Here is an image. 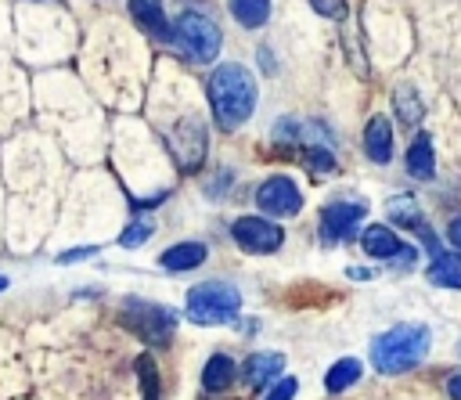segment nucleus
Returning <instances> with one entry per match:
<instances>
[{
  "mask_svg": "<svg viewBox=\"0 0 461 400\" xmlns=\"http://www.w3.org/2000/svg\"><path fill=\"white\" fill-rule=\"evenodd\" d=\"M310 7L317 14H324V18H335V22L346 18V0H310Z\"/></svg>",
  "mask_w": 461,
  "mask_h": 400,
  "instance_id": "nucleus-26",
  "label": "nucleus"
},
{
  "mask_svg": "<svg viewBox=\"0 0 461 400\" xmlns=\"http://www.w3.org/2000/svg\"><path fill=\"white\" fill-rule=\"evenodd\" d=\"M256 202H259V209H263L267 216H295V213L303 209V195H299L295 180L285 177V173L267 177V180L256 187Z\"/></svg>",
  "mask_w": 461,
  "mask_h": 400,
  "instance_id": "nucleus-8",
  "label": "nucleus"
},
{
  "mask_svg": "<svg viewBox=\"0 0 461 400\" xmlns=\"http://www.w3.org/2000/svg\"><path fill=\"white\" fill-rule=\"evenodd\" d=\"M364 155L378 166H385L393 159V123L389 115H371L364 126Z\"/></svg>",
  "mask_w": 461,
  "mask_h": 400,
  "instance_id": "nucleus-14",
  "label": "nucleus"
},
{
  "mask_svg": "<svg viewBox=\"0 0 461 400\" xmlns=\"http://www.w3.org/2000/svg\"><path fill=\"white\" fill-rule=\"evenodd\" d=\"M227 184H234V173H230V169H220V180H216V184H209V195H212V198H220Z\"/></svg>",
  "mask_w": 461,
  "mask_h": 400,
  "instance_id": "nucleus-28",
  "label": "nucleus"
},
{
  "mask_svg": "<svg viewBox=\"0 0 461 400\" xmlns=\"http://www.w3.org/2000/svg\"><path fill=\"white\" fill-rule=\"evenodd\" d=\"M360 375H364V364H360L357 357H342V360H335V364L328 368L324 389H328V393H346L349 386L360 382Z\"/></svg>",
  "mask_w": 461,
  "mask_h": 400,
  "instance_id": "nucleus-19",
  "label": "nucleus"
},
{
  "mask_svg": "<svg viewBox=\"0 0 461 400\" xmlns=\"http://www.w3.org/2000/svg\"><path fill=\"white\" fill-rule=\"evenodd\" d=\"M133 371H137V382H140V400H158L162 382H158V368H155V360H151L148 353H140V357L133 360Z\"/></svg>",
  "mask_w": 461,
  "mask_h": 400,
  "instance_id": "nucleus-23",
  "label": "nucleus"
},
{
  "mask_svg": "<svg viewBox=\"0 0 461 400\" xmlns=\"http://www.w3.org/2000/svg\"><path fill=\"white\" fill-rule=\"evenodd\" d=\"M360 249L371 256V259H396V263H411L418 252L414 245H403L396 231H389L385 223H367L364 234H360Z\"/></svg>",
  "mask_w": 461,
  "mask_h": 400,
  "instance_id": "nucleus-9",
  "label": "nucleus"
},
{
  "mask_svg": "<svg viewBox=\"0 0 461 400\" xmlns=\"http://www.w3.org/2000/svg\"><path fill=\"white\" fill-rule=\"evenodd\" d=\"M4 288H7V277H0V292H4Z\"/></svg>",
  "mask_w": 461,
  "mask_h": 400,
  "instance_id": "nucleus-32",
  "label": "nucleus"
},
{
  "mask_svg": "<svg viewBox=\"0 0 461 400\" xmlns=\"http://www.w3.org/2000/svg\"><path fill=\"white\" fill-rule=\"evenodd\" d=\"M295 159H299L313 177H331V173H339V162H335V155H331L328 144H306V148H295Z\"/></svg>",
  "mask_w": 461,
  "mask_h": 400,
  "instance_id": "nucleus-20",
  "label": "nucleus"
},
{
  "mask_svg": "<svg viewBox=\"0 0 461 400\" xmlns=\"http://www.w3.org/2000/svg\"><path fill=\"white\" fill-rule=\"evenodd\" d=\"M367 216L364 202H328L321 209V238L324 245H335L342 238H349V231Z\"/></svg>",
  "mask_w": 461,
  "mask_h": 400,
  "instance_id": "nucleus-10",
  "label": "nucleus"
},
{
  "mask_svg": "<svg viewBox=\"0 0 461 400\" xmlns=\"http://www.w3.org/2000/svg\"><path fill=\"white\" fill-rule=\"evenodd\" d=\"M130 18L155 40H176V29L169 25L162 0H130Z\"/></svg>",
  "mask_w": 461,
  "mask_h": 400,
  "instance_id": "nucleus-12",
  "label": "nucleus"
},
{
  "mask_svg": "<svg viewBox=\"0 0 461 400\" xmlns=\"http://www.w3.org/2000/svg\"><path fill=\"white\" fill-rule=\"evenodd\" d=\"M432 346V332L429 324H418V321H403V324H393L389 332L375 335L371 342V364L378 375H403L411 368H418L425 360Z\"/></svg>",
  "mask_w": 461,
  "mask_h": 400,
  "instance_id": "nucleus-2",
  "label": "nucleus"
},
{
  "mask_svg": "<svg viewBox=\"0 0 461 400\" xmlns=\"http://www.w3.org/2000/svg\"><path fill=\"white\" fill-rule=\"evenodd\" d=\"M393 108H396V119H400L403 126H418L421 115H425V101L418 97L414 86H396V90H393Z\"/></svg>",
  "mask_w": 461,
  "mask_h": 400,
  "instance_id": "nucleus-21",
  "label": "nucleus"
},
{
  "mask_svg": "<svg viewBox=\"0 0 461 400\" xmlns=\"http://www.w3.org/2000/svg\"><path fill=\"white\" fill-rule=\"evenodd\" d=\"M205 256H209V249H205L202 241H176V245H169V249L158 256V263H162V270L184 274V270L202 267V263H205Z\"/></svg>",
  "mask_w": 461,
  "mask_h": 400,
  "instance_id": "nucleus-15",
  "label": "nucleus"
},
{
  "mask_svg": "<svg viewBox=\"0 0 461 400\" xmlns=\"http://www.w3.org/2000/svg\"><path fill=\"white\" fill-rule=\"evenodd\" d=\"M205 94H209V108H212V119L223 133H234L241 130L252 112H256V101H259V86H256V76L238 65V61H223L209 72V83H205Z\"/></svg>",
  "mask_w": 461,
  "mask_h": 400,
  "instance_id": "nucleus-1",
  "label": "nucleus"
},
{
  "mask_svg": "<svg viewBox=\"0 0 461 400\" xmlns=\"http://www.w3.org/2000/svg\"><path fill=\"white\" fill-rule=\"evenodd\" d=\"M429 281H432L436 288L461 292V249H457V252H432Z\"/></svg>",
  "mask_w": 461,
  "mask_h": 400,
  "instance_id": "nucleus-18",
  "label": "nucleus"
},
{
  "mask_svg": "<svg viewBox=\"0 0 461 400\" xmlns=\"http://www.w3.org/2000/svg\"><path fill=\"white\" fill-rule=\"evenodd\" d=\"M447 241H450L454 249H461V216H454V220L447 223Z\"/></svg>",
  "mask_w": 461,
  "mask_h": 400,
  "instance_id": "nucleus-29",
  "label": "nucleus"
},
{
  "mask_svg": "<svg viewBox=\"0 0 461 400\" xmlns=\"http://www.w3.org/2000/svg\"><path fill=\"white\" fill-rule=\"evenodd\" d=\"M285 371V357L281 353H249L241 364V382L249 389H263L274 386V378Z\"/></svg>",
  "mask_w": 461,
  "mask_h": 400,
  "instance_id": "nucleus-13",
  "label": "nucleus"
},
{
  "mask_svg": "<svg viewBox=\"0 0 461 400\" xmlns=\"http://www.w3.org/2000/svg\"><path fill=\"white\" fill-rule=\"evenodd\" d=\"M119 321H122V328H130V332H133L140 342H148V346H169V339H173V332H176V314H173L169 306H158V303L137 299V295L122 299Z\"/></svg>",
  "mask_w": 461,
  "mask_h": 400,
  "instance_id": "nucleus-4",
  "label": "nucleus"
},
{
  "mask_svg": "<svg viewBox=\"0 0 461 400\" xmlns=\"http://www.w3.org/2000/svg\"><path fill=\"white\" fill-rule=\"evenodd\" d=\"M234 378H238V364H234L227 353H212V357L205 360V368H202V389H205L209 396L227 393Z\"/></svg>",
  "mask_w": 461,
  "mask_h": 400,
  "instance_id": "nucleus-16",
  "label": "nucleus"
},
{
  "mask_svg": "<svg viewBox=\"0 0 461 400\" xmlns=\"http://www.w3.org/2000/svg\"><path fill=\"white\" fill-rule=\"evenodd\" d=\"M184 306L194 324H227L241 314V292L223 281H202L187 288Z\"/></svg>",
  "mask_w": 461,
  "mask_h": 400,
  "instance_id": "nucleus-3",
  "label": "nucleus"
},
{
  "mask_svg": "<svg viewBox=\"0 0 461 400\" xmlns=\"http://www.w3.org/2000/svg\"><path fill=\"white\" fill-rule=\"evenodd\" d=\"M447 393H450V400H461V371H454L447 378Z\"/></svg>",
  "mask_w": 461,
  "mask_h": 400,
  "instance_id": "nucleus-30",
  "label": "nucleus"
},
{
  "mask_svg": "<svg viewBox=\"0 0 461 400\" xmlns=\"http://www.w3.org/2000/svg\"><path fill=\"white\" fill-rule=\"evenodd\" d=\"M230 14L245 29H259L270 18V0H230Z\"/></svg>",
  "mask_w": 461,
  "mask_h": 400,
  "instance_id": "nucleus-22",
  "label": "nucleus"
},
{
  "mask_svg": "<svg viewBox=\"0 0 461 400\" xmlns=\"http://www.w3.org/2000/svg\"><path fill=\"white\" fill-rule=\"evenodd\" d=\"M385 209H389V220H393L396 227H407L414 238H421V245H425L429 252H439L432 227L425 223V216H421V209H418V198H411V195H396V198H389Z\"/></svg>",
  "mask_w": 461,
  "mask_h": 400,
  "instance_id": "nucleus-11",
  "label": "nucleus"
},
{
  "mask_svg": "<svg viewBox=\"0 0 461 400\" xmlns=\"http://www.w3.org/2000/svg\"><path fill=\"white\" fill-rule=\"evenodd\" d=\"M295 389H299V382H295L292 375H281V378L263 393V400H292V396H295Z\"/></svg>",
  "mask_w": 461,
  "mask_h": 400,
  "instance_id": "nucleus-25",
  "label": "nucleus"
},
{
  "mask_svg": "<svg viewBox=\"0 0 461 400\" xmlns=\"http://www.w3.org/2000/svg\"><path fill=\"white\" fill-rule=\"evenodd\" d=\"M173 29H176V43L184 47V54L191 61H202V65L216 61L220 43H223V32H220V25L209 14H202V11H180L176 22H173Z\"/></svg>",
  "mask_w": 461,
  "mask_h": 400,
  "instance_id": "nucleus-5",
  "label": "nucleus"
},
{
  "mask_svg": "<svg viewBox=\"0 0 461 400\" xmlns=\"http://www.w3.org/2000/svg\"><path fill=\"white\" fill-rule=\"evenodd\" d=\"M151 234H155V223H151V220H133V223L119 234V245H122V249H137V245H144Z\"/></svg>",
  "mask_w": 461,
  "mask_h": 400,
  "instance_id": "nucleus-24",
  "label": "nucleus"
},
{
  "mask_svg": "<svg viewBox=\"0 0 461 400\" xmlns=\"http://www.w3.org/2000/svg\"><path fill=\"white\" fill-rule=\"evenodd\" d=\"M205 151H209V130H205V123L198 115L180 119L173 126V133H169V155H173V162L184 173H194V169H202Z\"/></svg>",
  "mask_w": 461,
  "mask_h": 400,
  "instance_id": "nucleus-6",
  "label": "nucleus"
},
{
  "mask_svg": "<svg viewBox=\"0 0 461 400\" xmlns=\"http://www.w3.org/2000/svg\"><path fill=\"white\" fill-rule=\"evenodd\" d=\"M230 238H234L245 252H252V256H270V252L281 249L285 231H281L274 220H267V216H238V220L230 223Z\"/></svg>",
  "mask_w": 461,
  "mask_h": 400,
  "instance_id": "nucleus-7",
  "label": "nucleus"
},
{
  "mask_svg": "<svg viewBox=\"0 0 461 400\" xmlns=\"http://www.w3.org/2000/svg\"><path fill=\"white\" fill-rule=\"evenodd\" d=\"M346 274H349V277H360V281H364V277H371V270H364V267H349Z\"/></svg>",
  "mask_w": 461,
  "mask_h": 400,
  "instance_id": "nucleus-31",
  "label": "nucleus"
},
{
  "mask_svg": "<svg viewBox=\"0 0 461 400\" xmlns=\"http://www.w3.org/2000/svg\"><path fill=\"white\" fill-rule=\"evenodd\" d=\"M97 256V245H79V249H65L58 252V263H79V259H90Z\"/></svg>",
  "mask_w": 461,
  "mask_h": 400,
  "instance_id": "nucleus-27",
  "label": "nucleus"
},
{
  "mask_svg": "<svg viewBox=\"0 0 461 400\" xmlns=\"http://www.w3.org/2000/svg\"><path fill=\"white\" fill-rule=\"evenodd\" d=\"M407 173L414 180H432L436 177V151H432L429 133H414V141L407 144Z\"/></svg>",
  "mask_w": 461,
  "mask_h": 400,
  "instance_id": "nucleus-17",
  "label": "nucleus"
}]
</instances>
